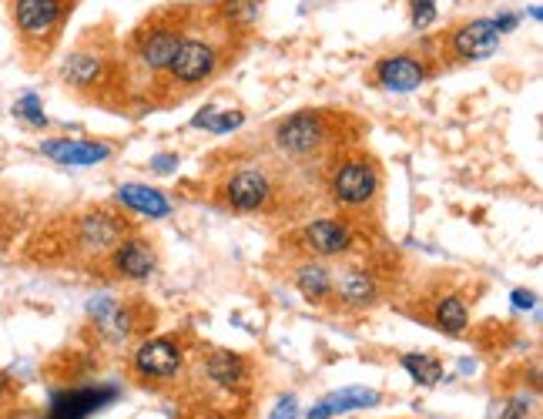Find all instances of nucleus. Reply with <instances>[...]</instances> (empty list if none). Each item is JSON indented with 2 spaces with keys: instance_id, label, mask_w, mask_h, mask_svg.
I'll return each mask as SVG.
<instances>
[{
  "instance_id": "1",
  "label": "nucleus",
  "mask_w": 543,
  "mask_h": 419,
  "mask_svg": "<svg viewBox=\"0 0 543 419\" xmlns=\"http://www.w3.org/2000/svg\"><path fill=\"white\" fill-rule=\"evenodd\" d=\"M208 14H212V11H208ZM222 31H225V27L215 21V14H212V27H208L205 34L198 31L195 21L188 24V31H185V37H181L175 57H171V64L165 68V74H161V78L168 81V88L195 91V88H202V84H208L215 78L218 68H222V61H225V44L235 41V37L218 41V34H222Z\"/></svg>"
},
{
  "instance_id": "2",
  "label": "nucleus",
  "mask_w": 543,
  "mask_h": 419,
  "mask_svg": "<svg viewBox=\"0 0 543 419\" xmlns=\"http://www.w3.org/2000/svg\"><path fill=\"white\" fill-rule=\"evenodd\" d=\"M195 7H165V11H155L151 21H145L135 31V44H131V54L141 64V71L158 78L165 74V68L175 57L181 37H185L188 24H192Z\"/></svg>"
},
{
  "instance_id": "3",
  "label": "nucleus",
  "mask_w": 543,
  "mask_h": 419,
  "mask_svg": "<svg viewBox=\"0 0 543 419\" xmlns=\"http://www.w3.org/2000/svg\"><path fill=\"white\" fill-rule=\"evenodd\" d=\"M329 202L342 208V212H366L376 205L379 192H383V171L373 158L366 155H346L329 168L326 175Z\"/></svg>"
},
{
  "instance_id": "4",
  "label": "nucleus",
  "mask_w": 543,
  "mask_h": 419,
  "mask_svg": "<svg viewBox=\"0 0 543 419\" xmlns=\"http://www.w3.org/2000/svg\"><path fill=\"white\" fill-rule=\"evenodd\" d=\"M503 31L497 17H473V21L453 24L433 41V61L440 64H473L487 61L500 51Z\"/></svg>"
},
{
  "instance_id": "5",
  "label": "nucleus",
  "mask_w": 543,
  "mask_h": 419,
  "mask_svg": "<svg viewBox=\"0 0 543 419\" xmlns=\"http://www.w3.org/2000/svg\"><path fill=\"white\" fill-rule=\"evenodd\" d=\"M339 121L342 118H336L332 111H319V108L295 111L285 121H279V128H275V145H279L282 155H289L295 161L322 158L326 148L336 141Z\"/></svg>"
},
{
  "instance_id": "6",
  "label": "nucleus",
  "mask_w": 543,
  "mask_h": 419,
  "mask_svg": "<svg viewBox=\"0 0 543 419\" xmlns=\"http://www.w3.org/2000/svg\"><path fill=\"white\" fill-rule=\"evenodd\" d=\"M125 235H131V225L125 215L111 208H94L74 218L71 225V249L84 252L88 259H104Z\"/></svg>"
},
{
  "instance_id": "7",
  "label": "nucleus",
  "mask_w": 543,
  "mask_h": 419,
  "mask_svg": "<svg viewBox=\"0 0 543 419\" xmlns=\"http://www.w3.org/2000/svg\"><path fill=\"white\" fill-rule=\"evenodd\" d=\"M436 71L433 64V54H419V51H396V54H386L379 57L369 71L376 88L383 91H393V94H409L416 88H423L430 81V74Z\"/></svg>"
},
{
  "instance_id": "8",
  "label": "nucleus",
  "mask_w": 543,
  "mask_h": 419,
  "mask_svg": "<svg viewBox=\"0 0 543 419\" xmlns=\"http://www.w3.org/2000/svg\"><path fill=\"white\" fill-rule=\"evenodd\" d=\"M299 245L316 259H339L359 245V232L349 218H316V222L299 228Z\"/></svg>"
},
{
  "instance_id": "9",
  "label": "nucleus",
  "mask_w": 543,
  "mask_h": 419,
  "mask_svg": "<svg viewBox=\"0 0 543 419\" xmlns=\"http://www.w3.org/2000/svg\"><path fill=\"white\" fill-rule=\"evenodd\" d=\"M114 279L121 282H145L158 272V249L145 235H125L114 249L104 255Z\"/></svg>"
},
{
  "instance_id": "10",
  "label": "nucleus",
  "mask_w": 543,
  "mask_h": 419,
  "mask_svg": "<svg viewBox=\"0 0 543 419\" xmlns=\"http://www.w3.org/2000/svg\"><path fill=\"white\" fill-rule=\"evenodd\" d=\"M131 366H135L138 376L151 379V383H171V379H178V373L185 369V349H181V342L171 336L145 339L135 349Z\"/></svg>"
},
{
  "instance_id": "11",
  "label": "nucleus",
  "mask_w": 543,
  "mask_h": 419,
  "mask_svg": "<svg viewBox=\"0 0 543 419\" xmlns=\"http://www.w3.org/2000/svg\"><path fill=\"white\" fill-rule=\"evenodd\" d=\"M222 198L232 212H265L275 198V182L265 168H242L222 185Z\"/></svg>"
},
{
  "instance_id": "12",
  "label": "nucleus",
  "mask_w": 543,
  "mask_h": 419,
  "mask_svg": "<svg viewBox=\"0 0 543 419\" xmlns=\"http://www.w3.org/2000/svg\"><path fill=\"white\" fill-rule=\"evenodd\" d=\"M68 0H11V21L24 41H47L57 34Z\"/></svg>"
},
{
  "instance_id": "13",
  "label": "nucleus",
  "mask_w": 543,
  "mask_h": 419,
  "mask_svg": "<svg viewBox=\"0 0 543 419\" xmlns=\"http://www.w3.org/2000/svg\"><path fill=\"white\" fill-rule=\"evenodd\" d=\"M88 312H91L94 326H98V332L108 342L131 339L151 316H155V312L148 316V309H141L138 302H118V299H94Z\"/></svg>"
},
{
  "instance_id": "14",
  "label": "nucleus",
  "mask_w": 543,
  "mask_h": 419,
  "mask_svg": "<svg viewBox=\"0 0 543 419\" xmlns=\"http://www.w3.org/2000/svg\"><path fill=\"white\" fill-rule=\"evenodd\" d=\"M111 74H114V61L101 47H78L61 64V81L71 91H98L111 81Z\"/></svg>"
},
{
  "instance_id": "15",
  "label": "nucleus",
  "mask_w": 543,
  "mask_h": 419,
  "mask_svg": "<svg viewBox=\"0 0 543 419\" xmlns=\"http://www.w3.org/2000/svg\"><path fill=\"white\" fill-rule=\"evenodd\" d=\"M379 279L369 269H359V265H349L339 275H332V299H339L346 309H373L379 302Z\"/></svg>"
},
{
  "instance_id": "16",
  "label": "nucleus",
  "mask_w": 543,
  "mask_h": 419,
  "mask_svg": "<svg viewBox=\"0 0 543 419\" xmlns=\"http://www.w3.org/2000/svg\"><path fill=\"white\" fill-rule=\"evenodd\" d=\"M41 155H47L57 165H74V168H88L101 165L114 155L111 145L104 141H81V138H47L41 141Z\"/></svg>"
},
{
  "instance_id": "17",
  "label": "nucleus",
  "mask_w": 543,
  "mask_h": 419,
  "mask_svg": "<svg viewBox=\"0 0 543 419\" xmlns=\"http://www.w3.org/2000/svg\"><path fill=\"white\" fill-rule=\"evenodd\" d=\"M379 403H383V393H376V389L349 386V389H339V393H329L319 406H312L309 419H332V416L349 413V409H369Z\"/></svg>"
},
{
  "instance_id": "18",
  "label": "nucleus",
  "mask_w": 543,
  "mask_h": 419,
  "mask_svg": "<svg viewBox=\"0 0 543 419\" xmlns=\"http://www.w3.org/2000/svg\"><path fill=\"white\" fill-rule=\"evenodd\" d=\"M262 11H265V0H215L212 4L215 21L222 24L225 31H232L235 37L259 27Z\"/></svg>"
},
{
  "instance_id": "19",
  "label": "nucleus",
  "mask_w": 543,
  "mask_h": 419,
  "mask_svg": "<svg viewBox=\"0 0 543 419\" xmlns=\"http://www.w3.org/2000/svg\"><path fill=\"white\" fill-rule=\"evenodd\" d=\"M292 282L302 299L312 302V306H326L332 299V272H329V265H322L316 259H306L295 265Z\"/></svg>"
},
{
  "instance_id": "20",
  "label": "nucleus",
  "mask_w": 543,
  "mask_h": 419,
  "mask_svg": "<svg viewBox=\"0 0 543 419\" xmlns=\"http://www.w3.org/2000/svg\"><path fill=\"white\" fill-rule=\"evenodd\" d=\"M430 326L446 332V336H463L466 326H470V306H466L463 295H456V292L440 295L430 309Z\"/></svg>"
},
{
  "instance_id": "21",
  "label": "nucleus",
  "mask_w": 543,
  "mask_h": 419,
  "mask_svg": "<svg viewBox=\"0 0 543 419\" xmlns=\"http://www.w3.org/2000/svg\"><path fill=\"white\" fill-rule=\"evenodd\" d=\"M114 389H78V393H64L54 399L51 416L47 419H88L94 409L104 406V399H111Z\"/></svg>"
},
{
  "instance_id": "22",
  "label": "nucleus",
  "mask_w": 543,
  "mask_h": 419,
  "mask_svg": "<svg viewBox=\"0 0 543 419\" xmlns=\"http://www.w3.org/2000/svg\"><path fill=\"white\" fill-rule=\"evenodd\" d=\"M118 202L125 205L128 212H138L145 218H168L171 215V202L151 185H135V182L121 185L118 188Z\"/></svg>"
},
{
  "instance_id": "23",
  "label": "nucleus",
  "mask_w": 543,
  "mask_h": 419,
  "mask_svg": "<svg viewBox=\"0 0 543 419\" xmlns=\"http://www.w3.org/2000/svg\"><path fill=\"white\" fill-rule=\"evenodd\" d=\"M205 373L215 386L238 389L245 379H249V363L228 349H215V352H208V359H205Z\"/></svg>"
},
{
  "instance_id": "24",
  "label": "nucleus",
  "mask_w": 543,
  "mask_h": 419,
  "mask_svg": "<svg viewBox=\"0 0 543 419\" xmlns=\"http://www.w3.org/2000/svg\"><path fill=\"white\" fill-rule=\"evenodd\" d=\"M399 363H403V369L413 376V383H419V386H436L443 379V363H440V359H433V356H423V352H406Z\"/></svg>"
},
{
  "instance_id": "25",
  "label": "nucleus",
  "mask_w": 543,
  "mask_h": 419,
  "mask_svg": "<svg viewBox=\"0 0 543 419\" xmlns=\"http://www.w3.org/2000/svg\"><path fill=\"white\" fill-rule=\"evenodd\" d=\"M14 114L21 121H27L31 128H47V114L41 108V98L37 94H24V98L14 101Z\"/></svg>"
},
{
  "instance_id": "26",
  "label": "nucleus",
  "mask_w": 543,
  "mask_h": 419,
  "mask_svg": "<svg viewBox=\"0 0 543 419\" xmlns=\"http://www.w3.org/2000/svg\"><path fill=\"white\" fill-rule=\"evenodd\" d=\"M409 17H413V27H430L436 21V0H409Z\"/></svg>"
},
{
  "instance_id": "27",
  "label": "nucleus",
  "mask_w": 543,
  "mask_h": 419,
  "mask_svg": "<svg viewBox=\"0 0 543 419\" xmlns=\"http://www.w3.org/2000/svg\"><path fill=\"white\" fill-rule=\"evenodd\" d=\"M533 409V396H513L503 403L500 409V419H527Z\"/></svg>"
},
{
  "instance_id": "28",
  "label": "nucleus",
  "mask_w": 543,
  "mask_h": 419,
  "mask_svg": "<svg viewBox=\"0 0 543 419\" xmlns=\"http://www.w3.org/2000/svg\"><path fill=\"white\" fill-rule=\"evenodd\" d=\"M245 121V114L242 111H228V114H222V118H215L212 121V135H225V131H232V128H238Z\"/></svg>"
},
{
  "instance_id": "29",
  "label": "nucleus",
  "mask_w": 543,
  "mask_h": 419,
  "mask_svg": "<svg viewBox=\"0 0 543 419\" xmlns=\"http://www.w3.org/2000/svg\"><path fill=\"white\" fill-rule=\"evenodd\" d=\"M295 416H299V403H295V396L279 399V406H275L272 419H295Z\"/></svg>"
},
{
  "instance_id": "30",
  "label": "nucleus",
  "mask_w": 543,
  "mask_h": 419,
  "mask_svg": "<svg viewBox=\"0 0 543 419\" xmlns=\"http://www.w3.org/2000/svg\"><path fill=\"white\" fill-rule=\"evenodd\" d=\"M218 111H222V108H215V104H208L205 111H198L195 118H192V128H212V121L218 118Z\"/></svg>"
},
{
  "instance_id": "31",
  "label": "nucleus",
  "mask_w": 543,
  "mask_h": 419,
  "mask_svg": "<svg viewBox=\"0 0 543 419\" xmlns=\"http://www.w3.org/2000/svg\"><path fill=\"white\" fill-rule=\"evenodd\" d=\"M151 168H155L158 175H171V171L178 168V158L175 155H158L155 161H151Z\"/></svg>"
},
{
  "instance_id": "32",
  "label": "nucleus",
  "mask_w": 543,
  "mask_h": 419,
  "mask_svg": "<svg viewBox=\"0 0 543 419\" xmlns=\"http://www.w3.org/2000/svg\"><path fill=\"white\" fill-rule=\"evenodd\" d=\"M513 306H517V309H533V306H537V299H533V292L517 289V292H513Z\"/></svg>"
}]
</instances>
